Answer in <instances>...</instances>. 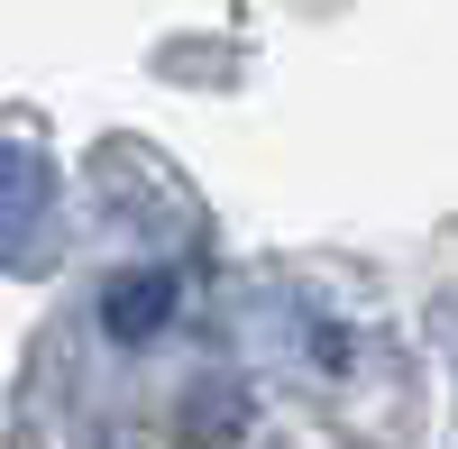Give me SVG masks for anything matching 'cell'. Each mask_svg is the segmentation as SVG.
<instances>
[{"label": "cell", "mask_w": 458, "mask_h": 449, "mask_svg": "<svg viewBox=\"0 0 458 449\" xmlns=\"http://www.w3.org/2000/svg\"><path fill=\"white\" fill-rule=\"evenodd\" d=\"M165 303H174L165 275H129V284H110V330H120V340H147V330L165 321Z\"/></svg>", "instance_id": "obj_1"}]
</instances>
